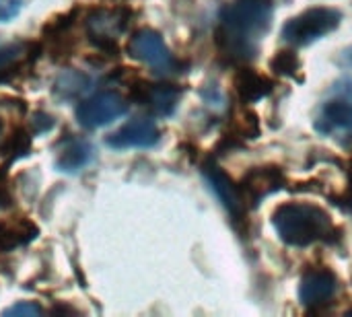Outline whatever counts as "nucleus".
<instances>
[{"instance_id":"obj_1","label":"nucleus","mask_w":352,"mask_h":317,"mask_svg":"<svg viewBox=\"0 0 352 317\" xmlns=\"http://www.w3.org/2000/svg\"><path fill=\"white\" fill-rule=\"evenodd\" d=\"M270 25L272 0H237L225 6L217 29L221 56L227 62L254 60Z\"/></svg>"},{"instance_id":"obj_2","label":"nucleus","mask_w":352,"mask_h":317,"mask_svg":"<svg viewBox=\"0 0 352 317\" xmlns=\"http://www.w3.org/2000/svg\"><path fill=\"white\" fill-rule=\"evenodd\" d=\"M272 225L280 241L295 248L332 243L336 235L332 217L324 208L307 202L278 204L272 212Z\"/></svg>"},{"instance_id":"obj_3","label":"nucleus","mask_w":352,"mask_h":317,"mask_svg":"<svg viewBox=\"0 0 352 317\" xmlns=\"http://www.w3.org/2000/svg\"><path fill=\"white\" fill-rule=\"evenodd\" d=\"M342 12L330 6H314L289 19L283 27V39L291 45H309L316 39L338 29Z\"/></svg>"},{"instance_id":"obj_4","label":"nucleus","mask_w":352,"mask_h":317,"mask_svg":"<svg viewBox=\"0 0 352 317\" xmlns=\"http://www.w3.org/2000/svg\"><path fill=\"white\" fill-rule=\"evenodd\" d=\"M316 130L322 134L352 132V76L332 85L316 118Z\"/></svg>"},{"instance_id":"obj_5","label":"nucleus","mask_w":352,"mask_h":317,"mask_svg":"<svg viewBox=\"0 0 352 317\" xmlns=\"http://www.w3.org/2000/svg\"><path fill=\"white\" fill-rule=\"evenodd\" d=\"M128 54L138 62L151 66L159 74H171L177 70V60L165 45L163 37L153 29H140L128 43Z\"/></svg>"},{"instance_id":"obj_6","label":"nucleus","mask_w":352,"mask_h":317,"mask_svg":"<svg viewBox=\"0 0 352 317\" xmlns=\"http://www.w3.org/2000/svg\"><path fill=\"white\" fill-rule=\"evenodd\" d=\"M126 111H128V101L120 93L103 91L78 103L76 120L82 128L95 130L111 124L113 120L122 118Z\"/></svg>"},{"instance_id":"obj_7","label":"nucleus","mask_w":352,"mask_h":317,"mask_svg":"<svg viewBox=\"0 0 352 317\" xmlns=\"http://www.w3.org/2000/svg\"><path fill=\"white\" fill-rule=\"evenodd\" d=\"M130 10L128 8H95L87 17V35L99 50H113L118 37L128 29Z\"/></svg>"},{"instance_id":"obj_8","label":"nucleus","mask_w":352,"mask_h":317,"mask_svg":"<svg viewBox=\"0 0 352 317\" xmlns=\"http://www.w3.org/2000/svg\"><path fill=\"white\" fill-rule=\"evenodd\" d=\"M202 175L208 182V186L212 188V192L217 194V198L221 200V204L225 206V210L229 212V217L235 221V225L237 227L245 225L248 223V204L243 200V194L239 190V184H235L217 165H204Z\"/></svg>"},{"instance_id":"obj_9","label":"nucleus","mask_w":352,"mask_h":317,"mask_svg":"<svg viewBox=\"0 0 352 317\" xmlns=\"http://www.w3.org/2000/svg\"><path fill=\"white\" fill-rule=\"evenodd\" d=\"M285 186H287V177H285L283 169L276 165L254 167L239 182V190H241L248 206H258L264 198L272 196L274 192L283 190Z\"/></svg>"},{"instance_id":"obj_10","label":"nucleus","mask_w":352,"mask_h":317,"mask_svg":"<svg viewBox=\"0 0 352 317\" xmlns=\"http://www.w3.org/2000/svg\"><path fill=\"white\" fill-rule=\"evenodd\" d=\"M161 132L153 120L136 118L124 124L118 132L107 136V144L111 149H151L159 142Z\"/></svg>"},{"instance_id":"obj_11","label":"nucleus","mask_w":352,"mask_h":317,"mask_svg":"<svg viewBox=\"0 0 352 317\" xmlns=\"http://www.w3.org/2000/svg\"><path fill=\"white\" fill-rule=\"evenodd\" d=\"M338 291V278L326 268L309 270L299 283V299L305 307H322L332 301Z\"/></svg>"},{"instance_id":"obj_12","label":"nucleus","mask_w":352,"mask_h":317,"mask_svg":"<svg viewBox=\"0 0 352 317\" xmlns=\"http://www.w3.org/2000/svg\"><path fill=\"white\" fill-rule=\"evenodd\" d=\"M138 101L146 105L155 116H171L179 103L182 89L175 85H142L136 93Z\"/></svg>"},{"instance_id":"obj_13","label":"nucleus","mask_w":352,"mask_h":317,"mask_svg":"<svg viewBox=\"0 0 352 317\" xmlns=\"http://www.w3.org/2000/svg\"><path fill=\"white\" fill-rule=\"evenodd\" d=\"M91 159H93V146L82 138L68 136L62 138L56 146V165L60 171L76 173L82 167H87Z\"/></svg>"},{"instance_id":"obj_14","label":"nucleus","mask_w":352,"mask_h":317,"mask_svg":"<svg viewBox=\"0 0 352 317\" xmlns=\"http://www.w3.org/2000/svg\"><path fill=\"white\" fill-rule=\"evenodd\" d=\"M33 50H37V45L27 41H12L0 45V83L12 80L33 60Z\"/></svg>"},{"instance_id":"obj_15","label":"nucleus","mask_w":352,"mask_h":317,"mask_svg":"<svg viewBox=\"0 0 352 317\" xmlns=\"http://www.w3.org/2000/svg\"><path fill=\"white\" fill-rule=\"evenodd\" d=\"M272 91V80L254 68H239L235 74V93L241 103H256Z\"/></svg>"},{"instance_id":"obj_16","label":"nucleus","mask_w":352,"mask_h":317,"mask_svg":"<svg viewBox=\"0 0 352 317\" xmlns=\"http://www.w3.org/2000/svg\"><path fill=\"white\" fill-rule=\"evenodd\" d=\"M35 233H37L35 225L25 219H21L16 223L0 225V250H10V248L23 245L29 239H33Z\"/></svg>"},{"instance_id":"obj_17","label":"nucleus","mask_w":352,"mask_h":317,"mask_svg":"<svg viewBox=\"0 0 352 317\" xmlns=\"http://www.w3.org/2000/svg\"><path fill=\"white\" fill-rule=\"evenodd\" d=\"M89 89V78L80 72H64L58 76L56 80V87L54 91L60 95V97H72V95H78L82 91Z\"/></svg>"},{"instance_id":"obj_18","label":"nucleus","mask_w":352,"mask_h":317,"mask_svg":"<svg viewBox=\"0 0 352 317\" xmlns=\"http://www.w3.org/2000/svg\"><path fill=\"white\" fill-rule=\"evenodd\" d=\"M270 68L278 76H297V72L301 68V62H299V56L293 50H280L270 60Z\"/></svg>"},{"instance_id":"obj_19","label":"nucleus","mask_w":352,"mask_h":317,"mask_svg":"<svg viewBox=\"0 0 352 317\" xmlns=\"http://www.w3.org/2000/svg\"><path fill=\"white\" fill-rule=\"evenodd\" d=\"M233 126H235V136L237 138H258V134H260L258 116L254 111H250V109H241L235 116Z\"/></svg>"},{"instance_id":"obj_20","label":"nucleus","mask_w":352,"mask_h":317,"mask_svg":"<svg viewBox=\"0 0 352 317\" xmlns=\"http://www.w3.org/2000/svg\"><path fill=\"white\" fill-rule=\"evenodd\" d=\"M21 6L23 0H0V23H6L16 17L21 12Z\"/></svg>"},{"instance_id":"obj_21","label":"nucleus","mask_w":352,"mask_h":317,"mask_svg":"<svg viewBox=\"0 0 352 317\" xmlns=\"http://www.w3.org/2000/svg\"><path fill=\"white\" fill-rule=\"evenodd\" d=\"M43 314V309L39 307V305H35V303H16V305H12L10 309H6L4 311V316H41Z\"/></svg>"},{"instance_id":"obj_22","label":"nucleus","mask_w":352,"mask_h":317,"mask_svg":"<svg viewBox=\"0 0 352 317\" xmlns=\"http://www.w3.org/2000/svg\"><path fill=\"white\" fill-rule=\"evenodd\" d=\"M33 118L35 120H31V122L35 126V132H45V130H50L54 126V120L47 113H35Z\"/></svg>"},{"instance_id":"obj_23","label":"nucleus","mask_w":352,"mask_h":317,"mask_svg":"<svg viewBox=\"0 0 352 317\" xmlns=\"http://www.w3.org/2000/svg\"><path fill=\"white\" fill-rule=\"evenodd\" d=\"M340 62H342L344 66H352V47L351 50H346V52L340 56Z\"/></svg>"},{"instance_id":"obj_24","label":"nucleus","mask_w":352,"mask_h":317,"mask_svg":"<svg viewBox=\"0 0 352 317\" xmlns=\"http://www.w3.org/2000/svg\"><path fill=\"white\" fill-rule=\"evenodd\" d=\"M2 134H4V124H2V118H0V140H2Z\"/></svg>"}]
</instances>
